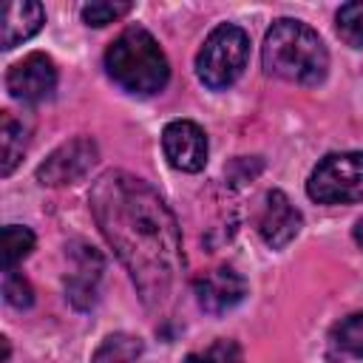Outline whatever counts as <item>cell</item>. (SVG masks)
Returning <instances> with one entry per match:
<instances>
[{
    "label": "cell",
    "instance_id": "cell-1",
    "mask_svg": "<svg viewBox=\"0 0 363 363\" xmlns=\"http://www.w3.org/2000/svg\"><path fill=\"white\" fill-rule=\"evenodd\" d=\"M91 213L145 306H164L184 255L176 216L162 196L125 170H108L91 187Z\"/></svg>",
    "mask_w": 363,
    "mask_h": 363
},
{
    "label": "cell",
    "instance_id": "cell-2",
    "mask_svg": "<svg viewBox=\"0 0 363 363\" xmlns=\"http://www.w3.org/2000/svg\"><path fill=\"white\" fill-rule=\"evenodd\" d=\"M261 62L272 77H281L295 85H318L326 79L329 51L312 26L292 17H281L269 26L264 37Z\"/></svg>",
    "mask_w": 363,
    "mask_h": 363
},
{
    "label": "cell",
    "instance_id": "cell-3",
    "mask_svg": "<svg viewBox=\"0 0 363 363\" xmlns=\"http://www.w3.org/2000/svg\"><path fill=\"white\" fill-rule=\"evenodd\" d=\"M108 77L128 94L153 96L170 79V62L150 31L130 26L105 51Z\"/></svg>",
    "mask_w": 363,
    "mask_h": 363
},
{
    "label": "cell",
    "instance_id": "cell-4",
    "mask_svg": "<svg viewBox=\"0 0 363 363\" xmlns=\"http://www.w3.org/2000/svg\"><path fill=\"white\" fill-rule=\"evenodd\" d=\"M247 57H250L247 31L233 23H221L207 34L204 45L196 54V77L210 91H224L244 74Z\"/></svg>",
    "mask_w": 363,
    "mask_h": 363
},
{
    "label": "cell",
    "instance_id": "cell-5",
    "mask_svg": "<svg viewBox=\"0 0 363 363\" xmlns=\"http://www.w3.org/2000/svg\"><path fill=\"white\" fill-rule=\"evenodd\" d=\"M306 193L318 204L363 201V153L343 150L323 156L306 182Z\"/></svg>",
    "mask_w": 363,
    "mask_h": 363
},
{
    "label": "cell",
    "instance_id": "cell-6",
    "mask_svg": "<svg viewBox=\"0 0 363 363\" xmlns=\"http://www.w3.org/2000/svg\"><path fill=\"white\" fill-rule=\"evenodd\" d=\"M96 159H99L96 142L88 136H74V139L62 142L54 153H48V159L37 167V182L48 184V187L74 184L96 164Z\"/></svg>",
    "mask_w": 363,
    "mask_h": 363
},
{
    "label": "cell",
    "instance_id": "cell-7",
    "mask_svg": "<svg viewBox=\"0 0 363 363\" xmlns=\"http://www.w3.org/2000/svg\"><path fill=\"white\" fill-rule=\"evenodd\" d=\"M6 88L17 102H43L57 88V65L48 54H28L6 74Z\"/></svg>",
    "mask_w": 363,
    "mask_h": 363
},
{
    "label": "cell",
    "instance_id": "cell-8",
    "mask_svg": "<svg viewBox=\"0 0 363 363\" xmlns=\"http://www.w3.org/2000/svg\"><path fill=\"white\" fill-rule=\"evenodd\" d=\"M162 150L167 164L182 173H199L207 164V136L190 119H173L164 125Z\"/></svg>",
    "mask_w": 363,
    "mask_h": 363
},
{
    "label": "cell",
    "instance_id": "cell-9",
    "mask_svg": "<svg viewBox=\"0 0 363 363\" xmlns=\"http://www.w3.org/2000/svg\"><path fill=\"white\" fill-rule=\"evenodd\" d=\"M193 295L207 315H224L244 301L247 281L233 267H216L193 281Z\"/></svg>",
    "mask_w": 363,
    "mask_h": 363
},
{
    "label": "cell",
    "instance_id": "cell-10",
    "mask_svg": "<svg viewBox=\"0 0 363 363\" xmlns=\"http://www.w3.org/2000/svg\"><path fill=\"white\" fill-rule=\"evenodd\" d=\"M68 275H65V292H68V301L77 306V309H91L96 303V286H99V278H102V255L82 244V241H74L68 247Z\"/></svg>",
    "mask_w": 363,
    "mask_h": 363
},
{
    "label": "cell",
    "instance_id": "cell-11",
    "mask_svg": "<svg viewBox=\"0 0 363 363\" xmlns=\"http://www.w3.org/2000/svg\"><path fill=\"white\" fill-rule=\"evenodd\" d=\"M301 213L295 210V204L286 199V193L281 190H269L258 216V233L264 238L267 247L272 250H284L298 233H301Z\"/></svg>",
    "mask_w": 363,
    "mask_h": 363
},
{
    "label": "cell",
    "instance_id": "cell-12",
    "mask_svg": "<svg viewBox=\"0 0 363 363\" xmlns=\"http://www.w3.org/2000/svg\"><path fill=\"white\" fill-rule=\"evenodd\" d=\"M45 23V11L40 3L34 0H14L6 6L3 11V37H0V45L3 51H11L14 45L31 40Z\"/></svg>",
    "mask_w": 363,
    "mask_h": 363
},
{
    "label": "cell",
    "instance_id": "cell-13",
    "mask_svg": "<svg viewBox=\"0 0 363 363\" xmlns=\"http://www.w3.org/2000/svg\"><path fill=\"white\" fill-rule=\"evenodd\" d=\"M28 133H31V125L17 119L11 111L0 113V147H3V167H0V173L3 176H11V170L20 164L23 153H26V145H28Z\"/></svg>",
    "mask_w": 363,
    "mask_h": 363
},
{
    "label": "cell",
    "instance_id": "cell-14",
    "mask_svg": "<svg viewBox=\"0 0 363 363\" xmlns=\"http://www.w3.org/2000/svg\"><path fill=\"white\" fill-rule=\"evenodd\" d=\"M329 346L340 357H363V312H354V315L343 318L332 329Z\"/></svg>",
    "mask_w": 363,
    "mask_h": 363
},
{
    "label": "cell",
    "instance_id": "cell-15",
    "mask_svg": "<svg viewBox=\"0 0 363 363\" xmlns=\"http://www.w3.org/2000/svg\"><path fill=\"white\" fill-rule=\"evenodd\" d=\"M139 357H142V340L119 332L102 340L91 363H139Z\"/></svg>",
    "mask_w": 363,
    "mask_h": 363
},
{
    "label": "cell",
    "instance_id": "cell-16",
    "mask_svg": "<svg viewBox=\"0 0 363 363\" xmlns=\"http://www.w3.org/2000/svg\"><path fill=\"white\" fill-rule=\"evenodd\" d=\"M34 250V233L20 224L3 227V272L17 269V264Z\"/></svg>",
    "mask_w": 363,
    "mask_h": 363
},
{
    "label": "cell",
    "instance_id": "cell-17",
    "mask_svg": "<svg viewBox=\"0 0 363 363\" xmlns=\"http://www.w3.org/2000/svg\"><path fill=\"white\" fill-rule=\"evenodd\" d=\"M337 34L346 45L352 48H363V0L346 3L337 11Z\"/></svg>",
    "mask_w": 363,
    "mask_h": 363
},
{
    "label": "cell",
    "instance_id": "cell-18",
    "mask_svg": "<svg viewBox=\"0 0 363 363\" xmlns=\"http://www.w3.org/2000/svg\"><path fill=\"white\" fill-rule=\"evenodd\" d=\"M184 363H244V354H241V346H238L235 340L218 337V340H213L207 349L187 354Z\"/></svg>",
    "mask_w": 363,
    "mask_h": 363
},
{
    "label": "cell",
    "instance_id": "cell-19",
    "mask_svg": "<svg viewBox=\"0 0 363 363\" xmlns=\"http://www.w3.org/2000/svg\"><path fill=\"white\" fill-rule=\"evenodd\" d=\"M133 6L130 3H119V0H99V3H85L82 6V20L88 23V26H94V28H102V26H108V23H116L119 17H125L128 11H130Z\"/></svg>",
    "mask_w": 363,
    "mask_h": 363
},
{
    "label": "cell",
    "instance_id": "cell-20",
    "mask_svg": "<svg viewBox=\"0 0 363 363\" xmlns=\"http://www.w3.org/2000/svg\"><path fill=\"white\" fill-rule=\"evenodd\" d=\"M3 298L14 309H28L34 303V289L17 269H11V272H3Z\"/></svg>",
    "mask_w": 363,
    "mask_h": 363
},
{
    "label": "cell",
    "instance_id": "cell-21",
    "mask_svg": "<svg viewBox=\"0 0 363 363\" xmlns=\"http://www.w3.org/2000/svg\"><path fill=\"white\" fill-rule=\"evenodd\" d=\"M354 241H357V247L363 250V218L354 224Z\"/></svg>",
    "mask_w": 363,
    "mask_h": 363
}]
</instances>
